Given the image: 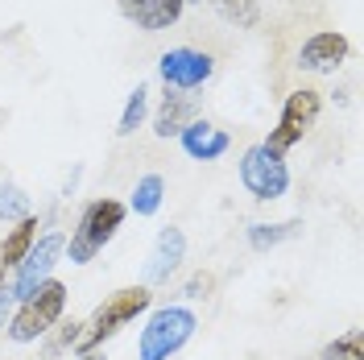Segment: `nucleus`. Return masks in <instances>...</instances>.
Masks as SVG:
<instances>
[{"instance_id":"1","label":"nucleus","mask_w":364,"mask_h":360,"mask_svg":"<svg viewBox=\"0 0 364 360\" xmlns=\"http://www.w3.org/2000/svg\"><path fill=\"white\" fill-rule=\"evenodd\" d=\"M124 216H129V207L120 199H108V195H104V199H91L87 207L79 211V224H75V232H70V240H67L63 253H67L75 265H87L91 257L120 232Z\"/></svg>"},{"instance_id":"2","label":"nucleus","mask_w":364,"mask_h":360,"mask_svg":"<svg viewBox=\"0 0 364 360\" xmlns=\"http://www.w3.org/2000/svg\"><path fill=\"white\" fill-rule=\"evenodd\" d=\"M149 302H154L149 286H124V290H116L112 298H104V307H95L91 323L79 332V339H75L79 356H83V352H95L104 339H112L120 327H129L141 311H149Z\"/></svg>"},{"instance_id":"3","label":"nucleus","mask_w":364,"mask_h":360,"mask_svg":"<svg viewBox=\"0 0 364 360\" xmlns=\"http://www.w3.org/2000/svg\"><path fill=\"white\" fill-rule=\"evenodd\" d=\"M199 319L191 307H158L136 339V360H170L191 344Z\"/></svg>"},{"instance_id":"4","label":"nucleus","mask_w":364,"mask_h":360,"mask_svg":"<svg viewBox=\"0 0 364 360\" xmlns=\"http://www.w3.org/2000/svg\"><path fill=\"white\" fill-rule=\"evenodd\" d=\"M63 307H67V286L54 282V277L42 282V286L17 307V315L9 319V339H13V344H33V339H42L46 332L63 319Z\"/></svg>"},{"instance_id":"5","label":"nucleus","mask_w":364,"mask_h":360,"mask_svg":"<svg viewBox=\"0 0 364 360\" xmlns=\"http://www.w3.org/2000/svg\"><path fill=\"white\" fill-rule=\"evenodd\" d=\"M318 108H323V95L315 88H298L286 95V104H282V116H277V129H273L261 145L277 154V158H286V149H294L302 137L315 129L318 120Z\"/></svg>"},{"instance_id":"6","label":"nucleus","mask_w":364,"mask_h":360,"mask_svg":"<svg viewBox=\"0 0 364 360\" xmlns=\"http://www.w3.org/2000/svg\"><path fill=\"white\" fill-rule=\"evenodd\" d=\"M240 182H245V191L252 199L273 203L290 191V166H286V158L269 154L265 145H252L240 158Z\"/></svg>"},{"instance_id":"7","label":"nucleus","mask_w":364,"mask_h":360,"mask_svg":"<svg viewBox=\"0 0 364 360\" xmlns=\"http://www.w3.org/2000/svg\"><path fill=\"white\" fill-rule=\"evenodd\" d=\"M158 75L170 91H195L215 75V58L195 46H174L158 58Z\"/></svg>"},{"instance_id":"8","label":"nucleus","mask_w":364,"mask_h":360,"mask_svg":"<svg viewBox=\"0 0 364 360\" xmlns=\"http://www.w3.org/2000/svg\"><path fill=\"white\" fill-rule=\"evenodd\" d=\"M63 248H67V240H63L58 232H46V236H38V245L29 248V257L17 265V277L9 282V290H13V298H17V302H25V298L38 290L42 282H50V273H54V265H58Z\"/></svg>"},{"instance_id":"9","label":"nucleus","mask_w":364,"mask_h":360,"mask_svg":"<svg viewBox=\"0 0 364 360\" xmlns=\"http://www.w3.org/2000/svg\"><path fill=\"white\" fill-rule=\"evenodd\" d=\"M348 54H352V42L343 38L340 29H318L311 33L302 50H298V67L311 70V75H336V70L348 63Z\"/></svg>"},{"instance_id":"10","label":"nucleus","mask_w":364,"mask_h":360,"mask_svg":"<svg viewBox=\"0 0 364 360\" xmlns=\"http://www.w3.org/2000/svg\"><path fill=\"white\" fill-rule=\"evenodd\" d=\"M182 257H186V236H182V228H161L158 236H154V248H149V257H145V286H161V282H170V273L182 265Z\"/></svg>"},{"instance_id":"11","label":"nucleus","mask_w":364,"mask_h":360,"mask_svg":"<svg viewBox=\"0 0 364 360\" xmlns=\"http://www.w3.org/2000/svg\"><path fill=\"white\" fill-rule=\"evenodd\" d=\"M116 9H120V17L133 21L136 29L161 33V29H170V25L182 17L186 0H116Z\"/></svg>"},{"instance_id":"12","label":"nucleus","mask_w":364,"mask_h":360,"mask_svg":"<svg viewBox=\"0 0 364 360\" xmlns=\"http://www.w3.org/2000/svg\"><path fill=\"white\" fill-rule=\"evenodd\" d=\"M182 141V154L195 162H215L228 154V145H232V137L224 133V129H215L211 120H191L186 129L178 133Z\"/></svg>"},{"instance_id":"13","label":"nucleus","mask_w":364,"mask_h":360,"mask_svg":"<svg viewBox=\"0 0 364 360\" xmlns=\"http://www.w3.org/2000/svg\"><path fill=\"white\" fill-rule=\"evenodd\" d=\"M191 120H195V95H191V91H170L166 88V100H161L158 116H154V133L158 137H178Z\"/></svg>"},{"instance_id":"14","label":"nucleus","mask_w":364,"mask_h":360,"mask_svg":"<svg viewBox=\"0 0 364 360\" xmlns=\"http://www.w3.org/2000/svg\"><path fill=\"white\" fill-rule=\"evenodd\" d=\"M33 245H38V216H25V220L13 224V232L0 245V270H17Z\"/></svg>"},{"instance_id":"15","label":"nucleus","mask_w":364,"mask_h":360,"mask_svg":"<svg viewBox=\"0 0 364 360\" xmlns=\"http://www.w3.org/2000/svg\"><path fill=\"white\" fill-rule=\"evenodd\" d=\"M161 199H166V179H161V174H141L136 186H133L129 207H133L141 220H149V216H158L161 211Z\"/></svg>"},{"instance_id":"16","label":"nucleus","mask_w":364,"mask_h":360,"mask_svg":"<svg viewBox=\"0 0 364 360\" xmlns=\"http://www.w3.org/2000/svg\"><path fill=\"white\" fill-rule=\"evenodd\" d=\"M302 232V220H282V224H249V245L252 253H269V248L294 240Z\"/></svg>"},{"instance_id":"17","label":"nucleus","mask_w":364,"mask_h":360,"mask_svg":"<svg viewBox=\"0 0 364 360\" xmlns=\"http://www.w3.org/2000/svg\"><path fill=\"white\" fill-rule=\"evenodd\" d=\"M215 13L236 29H257L261 25V0H211Z\"/></svg>"},{"instance_id":"18","label":"nucleus","mask_w":364,"mask_h":360,"mask_svg":"<svg viewBox=\"0 0 364 360\" xmlns=\"http://www.w3.org/2000/svg\"><path fill=\"white\" fill-rule=\"evenodd\" d=\"M145 112H149V91H145V83H136V88L129 91V100H124V112H120L116 133H120V137H133L136 129H141Z\"/></svg>"},{"instance_id":"19","label":"nucleus","mask_w":364,"mask_h":360,"mask_svg":"<svg viewBox=\"0 0 364 360\" xmlns=\"http://www.w3.org/2000/svg\"><path fill=\"white\" fill-rule=\"evenodd\" d=\"M318 360H364V332L360 327H352V332H343L340 339H331Z\"/></svg>"},{"instance_id":"20","label":"nucleus","mask_w":364,"mask_h":360,"mask_svg":"<svg viewBox=\"0 0 364 360\" xmlns=\"http://www.w3.org/2000/svg\"><path fill=\"white\" fill-rule=\"evenodd\" d=\"M25 216H29V195H25L21 186L0 182V220H4V224H17Z\"/></svg>"},{"instance_id":"21","label":"nucleus","mask_w":364,"mask_h":360,"mask_svg":"<svg viewBox=\"0 0 364 360\" xmlns=\"http://www.w3.org/2000/svg\"><path fill=\"white\" fill-rule=\"evenodd\" d=\"M75 339H79V323H63V332L46 344V356H58V352L75 348Z\"/></svg>"},{"instance_id":"22","label":"nucleus","mask_w":364,"mask_h":360,"mask_svg":"<svg viewBox=\"0 0 364 360\" xmlns=\"http://www.w3.org/2000/svg\"><path fill=\"white\" fill-rule=\"evenodd\" d=\"M207 290H211V273H195V277L182 286V298H203Z\"/></svg>"},{"instance_id":"23","label":"nucleus","mask_w":364,"mask_h":360,"mask_svg":"<svg viewBox=\"0 0 364 360\" xmlns=\"http://www.w3.org/2000/svg\"><path fill=\"white\" fill-rule=\"evenodd\" d=\"M13 302H17L13 290H9V286H0V327H4V319H9V311H13Z\"/></svg>"},{"instance_id":"24","label":"nucleus","mask_w":364,"mask_h":360,"mask_svg":"<svg viewBox=\"0 0 364 360\" xmlns=\"http://www.w3.org/2000/svg\"><path fill=\"white\" fill-rule=\"evenodd\" d=\"M75 360H104V352H83V356H75Z\"/></svg>"}]
</instances>
